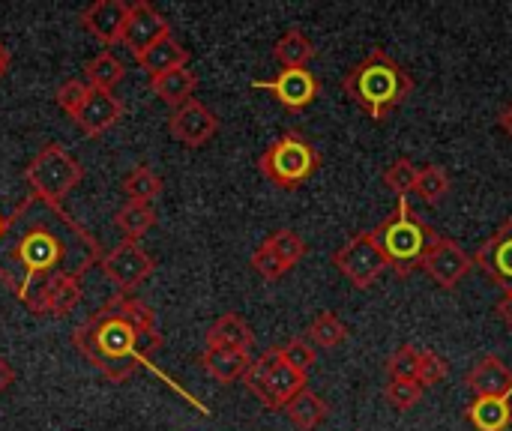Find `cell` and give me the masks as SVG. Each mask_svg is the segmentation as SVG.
Here are the masks:
<instances>
[{"label":"cell","mask_w":512,"mask_h":431,"mask_svg":"<svg viewBox=\"0 0 512 431\" xmlns=\"http://www.w3.org/2000/svg\"><path fill=\"white\" fill-rule=\"evenodd\" d=\"M93 264H102L96 237L63 207L30 192L6 216L0 234V285L33 315H45V288L54 279H81Z\"/></svg>","instance_id":"obj_1"},{"label":"cell","mask_w":512,"mask_h":431,"mask_svg":"<svg viewBox=\"0 0 512 431\" xmlns=\"http://www.w3.org/2000/svg\"><path fill=\"white\" fill-rule=\"evenodd\" d=\"M72 342L108 381L123 384L141 366L153 369V354L162 348V333L147 303L132 294H117L81 327H75Z\"/></svg>","instance_id":"obj_2"},{"label":"cell","mask_w":512,"mask_h":431,"mask_svg":"<svg viewBox=\"0 0 512 431\" xmlns=\"http://www.w3.org/2000/svg\"><path fill=\"white\" fill-rule=\"evenodd\" d=\"M342 90L372 117V120H384L390 111H396L414 90V78L408 75V69L393 60L384 48L369 51V57H363L354 69L345 72L342 78Z\"/></svg>","instance_id":"obj_3"},{"label":"cell","mask_w":512,"mask_h":431,"mask_svg":"<svg viewBox=\"0 0 512 431\" xmlns=\"http://www.w3.org/2000/svg\"><path fill=\"white\" fill-rule=\"evenodd\" d=\"M390 270L399 279H408L414 270L423 267V258L429 252V246L435 243L438 231L429 228L408 204V198H399L396 210L372 231Z\"/></svg>","instance_id":"obj_4"},{"label":"cell","mask_w":512,"mask_h":431,"mask_svg":"<svg viewBox=\"0 0 512 431\" xmlns=\"http://www.w3.org/2000/svg\"><path fill=\"white\" fill-rule=\"evenodd\" d=\"M258 168L273 186L297 189L321 168V153L303 132L291 129L258 156Z\"/></svg>","instance_id":"obj_5"},{"label":"cell","mask_w":512,"mask_h":431,"mask_svg":"<svg viewBox=\"0 0 512 431\" xmlns=\"http://www.w3.org/2000/svg\"><path fill=\"white\" fill-rule=\"evenodd\" d=\"M246 390L270 411H285V405L309 387V375L282 363L276 348H267L258 360H252L243 375Z\"/></svg>","instance_id":"obj_6"},{"label":"cell","mask_w":512,"mask_h":431,"mask_svg":"<svg viewBox=\"0 0 512 431\" xmlns=\"http://www.w3.org/2000/svg\"><path fill=\"white\" fill-rule=\"evenodd\" d=\"M24 177H27L33 195H39L42 201L60 207V201L81 183L84 168H81V162H78L69 150H63L60 144H45V147L30 159V165L24 168Z\"/></svg>","instance_id":"obj_7"},{"label":"cell","mask_w":512,"mask_h":431,"mask_svg":"<svg viewBox=\"0 0 512 431\" xmlns=\"http://www.w3.org/2000/svg\"><path fill=\"white\" fill-rule=\"evenodd\" d=\"M333 264L336 270L360 291L372 288L384 270H390L378 240L372 231H357L351 240H345L336 252H333Z\"/></svg>","instance_id":"obj_8"},{"label":"cell","mask_w":512,"mask_h":431,"mask_svg":"<svg viewBox=\"0 0 512 431\" xmlns=\"http://www.w3.org/2000/svg\"><path fill=\"white\" fill-rule=\"evenodd\" d=\"M102 270H105L108 282L117 288V294H132L141 282H147L153 276L156 261H153V255H147L141 249V243L123 240L117 249L102 255Z\"/></svg>","instance_id":"obj_9"},{"label":"cell","mask_w":512,"mask_h":431,"mask_svg":"<svg viewBox=\"0 0 512 431\" xmlns=\"http://www.w3.org/2000/svg\"><path fill=\"white\" fill-rule=\"evenodd\" d=\"M474 267V258L453 240V237H444L438 234L435 243L429 246L426 258H423V270L444 288V291H456L459 282L471 273Z\"/></svg>","instance_id":"obj_10"},{"label":"cell","mask_w":512,"mask_h":431,"mask_svg":"<svg viewBox=\"0 0 512 431\" xmlns=\"http://www.w3.org/2000/svg\"><path fill=\"white\" fill-rule=\"evenodd\" d=\"M255 90H267L276 96V102H282L288 111H303L315 102V96L321 93V81L315 72L309 69H282L279 75H273L270 81H252Z\"/></svg>","instance_id":"obj_11"},{"label":"cell","mask_w":512,"mask_h":431,"mask_svg":"<svg viewBox=\"0 0 512 431\" xmlns=\"http://www.w3.org/2000/svg\"><path fill=\"white\" fill-rule=\"evenodd\" d=\"M168 132L171 138H177L183 147H204L207 141H213V135L219 132V117L198 99H189L186 105L174 108L168 117Z\"/></svg>","instance_id":"obj_12"},{"label":"cell","mask_w":512,"mask_h":431,"mask_svg":"<svg viewBox=\"0 0 512 431\" xmlns=\"http://www.w3.org/2000/svg\"><path fill=\"white\" fill-rule=\"evenodd\" d=\"M171 36V24L165 21V15L147 3V0H135L129 3V18H126V30H123V45L132 51V57L144 54L150 45H156L159 39Z\"/></svg>","instance_id":"obj_13"},{"label":"cell","mask_w":512,"mask_h":431,"mask_svg":"<svg viewBox=\"0 0 512 431\" xmlns=\"http://www.w3.org/2000/svg\"><path fill=\"white\" fill-rule=\"evenodd\" d=\"M474 264L498 285L512 294V216L498 225V231L477 249Z\"/></svg>","instance_id":"obj_14"},{"label":"cell","mask_w":512,"mask_h":431,"mask_svg":"<svg viewBox=\"0 0 512 431\" xmlns=\"http://www.w3.org/2000/svg\"><path fill=\"white\" fill-rule=\"evenodd\" d=\"M126 18H129V3L126 0H93L84 12H81V24L90 36H96L105 45H117L123 42V30H126Z\"/></svg>","instance_id":"obj_15"},{"label":"cell","mask_w":512,"mask_h":431,"mask_svg":"<svg viewBox=\"0 0 512 431\" xmlns=\"http://www.w3.org/2000/svg\"><path fill=\"white\" fill-rule=\"evenodd\" d=\"M123 117V102L111 93V90H96L90 87L84 105L78 108V114L72 117L84 135L96 138L102 132H108L111 126H117V120Z\"/></svg>","instance_id":"obj_16"},{"label":"cell","mask_w":512,"mask_h":431,"mask_svg":"<svg viewBox=\"0 0 512 431\" xmlns=\"http://www.w3.org/2000/svg\"><path fill=\"white\" fill-rule=\"evenodd\" d=\"M465 384L477 396H507L512 393V372L498 354H486L477 366L465 375Z\"/></svg>","instance_id":"obj_17"},{"label":"cell","mask_w":512,"mask_h":431,"mask_svg":"<svg viewBox=\"0 0 512 431\" xmlns=\"http://www.w3.org/2000/svg\"><path fill=\"white\" fill-rule=\"evenodd\" d=\"M465 420L477 431H507L512 426V393L477 396L465 408Z\"/></svg>","instance_id":"obj_18"},{"label":"cell","mask_w":512,"mask_h":431,"mask_svg":"<svg viewBox=\"0 0 512 431\" xmlns=\"http://www.w3.org/2000/svg\"><path fill=\"white\" fill-rule=\"evenodd\" d=\"M252 345H255V333L237 312L219 315L207 330V348H225V351H246L249 354Z\"/></svg>","instance_id":"obj_19"},{"label":"cell","mask_w":512,"mask_h":431,"mask_svg":"<svg viewBox=\"0 0 512 431\" xmlns=\"http://www.w3.org/2000/svg\"><path fill=\"white\" fill-rule=\"evenodd\" d=\"M135 63H138V66L150 75V81H153V78H159V75H165V72H174V69H180V66H189V48H183L174 36H165V39H159L156 45H150L144 54H138Z\"/></svg>","instance_id":"obj_20"},{"label":"cell","mask_w":512,"mask_h":431,"mask_svg":"<svg viewBox=\"0 0 512 431\" xmlns=\"http://www.w3.org/2000/svg\"><path fill=\"white\" fill-rule=\"evenodd\" d=\"M252 357L246 351H225V348H204L201 354V369L219 381V384H234L243 381V375L249 372Z\"/></svg>","instance_id":"obj_21"},{"label":"cell","mask_w":512,"mask_h":431,"mask_svg":"<svg viewBox=\"0 0 512 431\" xmlns=\"http://www.w3.org/2000/svg\"><path fill=\"white\" fill-rule=\"evenodd\" d=\"M150 87H153V93H156L165 105L180 108V105H186L189 99H195L192 93H195V87H198V75H195L189 66H180V69H174V72H165V75L153 78Z\"/></svg>","instance_id":"obj_22"},{"label":"cell","mask_w":512,"mask_h":431,"mask_svg":"<svg viewBox=\"0 0 512 431\" xmlns=\"http://www.w3.org/2000/svg\"><path fill=\"white\" fill-rule=\"evenodd\" d=\"M285 414H288L291 426L297 431H315L327 417H330V408H327V402H324L318 393H312V390L306 387L300 396H294V399L285 405Z\"/></svg>","instance_id":"obj_23"},{"label":"cell","mask_w":512,"mask_h":431,"mask_svg":"<svg viewBox=\"0 0 512 431\" xmlns=\"http://www.w3.org/2000/svg\"><path fill=\"white\" fill-rule=\"evenodd\" d=\"M273 57H276L285 69H306L309 60L315 57V45H312V39H309L303 30L291 27V30H285L282 39L276 42Z\"/></svg>","instance_id":"obj_24"},{"label":"cell","mask_w":512,"mask_h":431,"mask_svg":"<svg viewBox=\"0 0 512 431\" xmlns=\"http://www.w3.org/2000/svg\"><path fill=\"white\" fill-rule=\"evenodd\" d=\"M81 303V279L60 276L45 288V315L48 318H66Z\"/></svg>","instance_id":"obj_25"},{"label":"cell","mask_w":512,"mask_h":431,"mask_svg":"<svg viewBox=\"0 0 512 431\" xmlns=\"http://www.w3.org/2000/svg\"><path fill=\"white\" fill-rule=\"evenodd\" d=\"M84 78H87L90 87H96V90H111V93H114V87L126 78V63H123L120 57H114L111 51H102V54H96V57L84 66Z\"/></svg>","instance_id":"obj_26"},{"label":"cell","mask_w":512,"mask_h":431,"mask_svg":"<svg viewBox=\"0 0 512 431\" xmlns=\"http://www.w3.org/2000/svg\"><path fill=\"white\" fill-rule=\"evenodd\" d=\"M123 192L129 201L135 204H150L162 195V177L150 168V165H135L126 177H123Z\"/></svg>","instance_id":"obj_27"},{"label":"cell","mask_w":512,"mask_h":431,"mask_svg":"<svg viewBox=\"0 0 512 431\" xmlns=\"http://www.w3.org/2000/svg\"><path fill=\"white\" fill-rule=\"evenodd\" d=\"M114 225L123 231L126 240L138 243V240L156 225V210H153L150 204H135V201H129V204H123V207L117 210Z\"/></svg>","instance_id":"obj_28"},{"label":"cell","mask_w":512,"mask_h":431,"mask_svg":"<svg viewBox=\"0 0 512 431\" xmlns=\"http://www.w3.org/2000/svg\"><path fill=\"white\" fill-rule=\"evenodd\" d=\"M306 339H309L315 348H321V351H333V348H339V345L348 339V327L339 321L336 312H321V315L309 324Z\"/></svg>","instance_id":"obj_29"},{"label":"cell","mask_w":512,"mask_h":431,"mask_svg":"<svg viewBox=\"0 0 512 431\" xmlns=\"http://www.w3.org/2000/svg\"><path fill=\"white\" fill-rule=\"evenodd\" d=\"M450 189H453V180H450V174H447L441 165H426V168H420L414 192H417L426 204H441V201L450 195Z\"/></svg>","instance_id":"obj_30"},{"label":"cell","mask_w":512,"mask_h":431,"mask_svg":"<svg viewBox=\"0 0 512 431\" xmlns=\"http://www.w3.org/2000/svg\"><path fill=\"white\" fill-rule=\"evenodd\" d=\"M264 243L276 252V258H279L288 270H291V267H297V264L306 258V252H309L306 240H303L297 231H291V228H279V231H273Z\"/></svg>","instance_id":"obj_31"},{"label":"cell","mask_w":512,"mask_h":431,"mask_svg":"<svg viewBox=\"0 0 512 431\" xmlns=\"http://www.w3.org/2000/svg\"><path fill=\"white\" fill-rule=\"evenodd\" d=\"M417 174H420V168L408 156H402V159H396V162H390L384 168L381 180L396 198H408V192H414V186H417Z\"/></svg>","instance_id":"obj_32"},{"label":"cell","mask_w":512,"mask_h":431,"mask_svg":"<svg viewBox=\"0 0 512 431\" xmlns=\"http://www.w3.org/2000/svg\"><path fill=\"white\" fill-rule=\"evenodd\" d=\"M423 351L414 345H402L387 357V378L390 381H417Z\"/></svg>","instance_id":"obj_33"},{"label":"cell","mask_w":512,"mask_h":431,"mask_svg":"<svg viewBox=\"0 0 512 431\" xmlns=\"http://www.w3.org/2000/svg\"><path fill=\"white\" fill-rule=\"evenodd\" d=\"M276 351H279L282 363H288L291 369L306 372V375H309V369H312L315 360H318V348H315L306 336H294V339H288L285 345H276Z\"/></svg>","instance_id":"obj_34"},{"label":"cell","mask_w":512,"mask_h":431,"mask_svg":"<svg viewBox=\"0 0 512 431\" xmlns=\"http://www.w3.org/2000/svg\"><path fill=\"white\" fill-rule=\"evenodd\" d=\"M423 387L417 384V381H387V387H384V396H387V402L396 408V411H411V408H417V402L423 399Z\"/></svg>","instance_id":"obj_35"},{"label":"cell","mask_w":512,"mask_h":431,"mask_svg":"<svg viewBox=\"0 0 512 431\" xmlns=\"http://www.w3.org/2000/svg\"><path fill=\"white\" fill-rule=\"evenodd\" d=\"M447 375H450V363H447L438 351H423L420 372H417V384H420L423 390H432V387H438Z\"/></svg>","instance_id":"obj_36"},{"label":"cell","mask_w":512,"mask_h":431,"mask_svg":"<svg viewBox=\"0 0 512 431\" xmlns=\"http://www.w3.org/2000/svg\"><path fill=\"white\" fill-rule=\"evenodd\" d=\"M252 270L261 276V279H267V282H276V279H282L285 273H288V267L276 258V252L267 246V243H261L255 252H252Z\"/></svg>","instance_id":"obj_37"},{"label":"cell","mask_w":512,"mask_h":431,"mask_svg":"<svg viewBox=\"0 0 512 431\" xmlns=\"http://www.w3.org/2000/svg\"><path fill=\"white\" fill-rule=\"evenodd\" d=\"M87 93H90V84L69 78V81H63V84L57 87V105H60L69 117H75V114H78V108L84 105Z\"/></svg>","instance_id":"obj_38"},{"label":"cell","mask_w":512,"mask_h":431,"mask_svg":"<svg viewBox=\"0 0 512 431\" xmlns=\"http://www.w3.org/2000/svg\"><path fill=\"white\" fill-rule=\"evenodd\" d=\"M498 315H501V321L512 330V294H504V297L498 300Z\"/></svg>","instance_id":"obj_39"},{"label":"cell","mask_w":512,"mask_h":431,"mask_svg":"<svg viewBox=\"0 0 512 431\" xmlns=\"http://www.w3.org/2000/svg\"><path fill=\"white\" fill-rule=\"evenodd\" d=\"M12 381H15V372H12V366L0 357V393H6Z\"/></svg>","instance_id":"obj_40"},{"label":"cell","mask_w":512,"mask_h":431,"mask_svg":"<svg viewBox=\"0 0 512 431\" xmlns=\"http://www.w3.org/2000/svg\"><path fill=\"white\" fill-rule=\"evenodd\" d=\"M498 123H501V129L507 132L512 138V105H507L504 111H501V117H498Z\"/></svg>","instance_id":"obj_41"},{"label":"cell","mask_w":512,"mask_h":431,"mask_svg":"<svg viewBox=\"0 0 512 431\" xmlns=\"http://www.w3.org/2000/svg\"><path fill=\"white\" fill-rule=\"evenodd\" d=\"M9 63H12V54H9V48H6V45L0 42V78H3L6 72H9Z\"/></svg>","instance_id":"obj_42"},{"label":"cell","mask_w":512,"mask_h":431,"mask_svg":"<svg viewBox=\"0 0 512 431\" xmlns=\"http://www.w3.org/2000/svg\"><path fill=\"white\" fill-rule=\"evenodd\" d=\"M3 225H6V216H0V234H3Z\"/></svg>","instance_id":"obj_43"}]
</instances>
